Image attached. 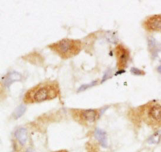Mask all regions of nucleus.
I'll return each mask as SVG.
<instances>
[{
  "label": "nucleus",
  "mask_w": 161,
  "mask_h": 152,
  "mask_svg": "<svg viewBox=\"0 0 161 152\" xmlns=\"http://www.w3.org/2000/svg\"><path fill=\"white\" fill-rule=\"evenodd\" d=\"M60 93L58 83L54 81L44 82L28 90L24 97L26 103H42L54 99Z\"/></svg>",
  "instance_id": "1"
},
{
  "label": "nucleus",
  "mask_w": 161,
  "mask_h": 152,
  "mask_svg": "<svg viewBox=\"0 0 161 152\" xmlns=\"http://www.w3.org/2000/svg\"><path fill=\"white\" fill-rule=\"evenodd\" d=\"M60 58L68 59L77 55L83 48V43L78 40L64 39L49 46Z\"/></svg>",
  "instance_id": "2"
},
{
  "label": "nucleus",
  "mask_w": 161,
  "mask_h": 152,
  "mask_svg": "<svg viewBox=\"0 0 161 152\" xmlns=\"http://www.w3.org/2000/svg\"><path fill=\"white\" fill-rule=\"evenodd\" d=\"M141 108V117L144 122L154 129L161 128V103L149 102Z\"/></svg>",
  "instance_id": "3"
},
{
  "label": "nucleus",
  "mask_w": 161,
  "mask_h": 152,
  "mask_svg": "<svg viewBox=\"0 0 161 152\" xmlns=\"http://www.w3.org/2000/svg\"><path fill=\"white\" fill-rule=\"evenodd\" d=\"M73 117L82 124H92L98 120L99 112L97 110H73Z\"/></svg>",
  "instance_id": "4"
},
{
  "label": "nucleus",
  "mask_w": 161,
  "mask_h": 152,
  "mask_svg": "<svg viewBox=\"0 0 161 152\" xmlns=\"http://www.w3.org/2000/svg\"><path fill=\"white\" fill-rule=\"evenodd\" d=\"M116 55L119 69L126 68L127 62L130 58V52L123 45H118L116 48Z\"/></svg>",
  "instance_id": "5"
},
{
  "label": "nucleus",
  "mask_w": 161,
  "mask_h": 152,
  "mask_svg": "<svg viewBox=\"0 0 161 152\" xmlns=\"http://www.w3.org/2000/svg\"><path fill=\"white\" fill-rule=\"evenodd\" d=\"M144 27L149 32L161 33V14L149 17L145 21Z\"/></svg>",
  "instance_id": "6"
},
{
  "label": "nucleus",
  "mask_w": 161,
  "mask_h": 152,
  "mask_svg": "<svg viewBox=\"0 0 161 152\" xmlns=\"http://www.w3.org/2000/svg\"><path fill=\"white\" fill-rule=\"evenodd\" d=\"M94 136L99 144H101V147H108V141H107V136H106V132L100 129H97L94 132Z\"/></svg>",
  "instance_id": "7"
},
{
  "label": "nucleus",
  "mask_w": 161,
  "mask_h": 152,
  "mask_svg": "<svg viewBox=\"0 0 161 152\" xmlns=\"http://www.w3.org/2000/svg\"><path fill=\"white\" fill-rule=\"evenodd\" d=\"M21 80V75H20L19 73L18 72H11L10 74H8L7 76L6 77L5 81H4V85H5L6 88H9V87L13 84V82L15 81H18Z\"/></svg>",
  "instance_id": "8"
},
{
  "label": "nucleus",
  "mask_w": 161,
  "mask_h": 152,
  "mask_svg": "<svg viewBox=\"0 0 161 152\" xmlns=\"http://www.w3.org/2000/svg\"><path fill=\"white\" fill-rule=\"evenodd\" d=\"M15 136L18 139L21 145H25L28 140V133H27V130L24 128H20L18 129L15 132Z\"/></svg>",
  "instance_id": "9"
},
{
  "label": "nucleus",
  "mask_w": 161,
  "mask_h": 152,
  "mask_svg": "<svg viewBox=\"0 0 161 152\" xmlns=\"http://www.w3.org/2000/svg\"><path fill=\"white\" fill-rule=\"evenodd\" d=\"M26 110V107L24 105H20L15 110V111L13 113V117L15 119H18L19 117L22 116L23 114H25V112Z\"/></svg>",
  "instance_id": "10"
},
{
  "label": "nucleus",
  "mask_w": 161,
  "mask_h": 152,
  "mask_svg": "<svg viewBox=\"0 0 161 152\" xmlns=\"http://www.w3.org/2000/svg\"><path fill=\"white\" fill-rule=\"evenodd\" d=\"M131 72L134 75H135V76H141V75H144L145 73L143 71H141L140 69L137 68H131Z\"/></svg>",
  "instance_id": "11"
},
{
  "label": "nucleus",
  "mask_w": 161,
  "mask_h": 152,
  "mask_svg": "<svg viewBox=\"0 0 161 152\" xmlns=\"http://www.w3.org/2000/svg\"><path fill=\"white\" fill-rule=\"evenodd\" d=\"M97 83V81H94V82H93V83H91V84H84V85H83V86H81L79 88V91H84V90H86V88H91V86H93V85H94V84Z\"/></svg>",
  "instance_id": "12"
},
{
  "label": "nucleus",
  "mask_w": 161,
  "mask_h": 152,
  "mask_svg": "<svg viewBox=\"0 0 161 152\" xmlns=\"http://www.w3.org/2000/svg\"><path fill=\"white\" fill-rule=\"evenodd\" d=\"M54 152H68L66 150H60V151H54Z\"/></svg>",
  "instance_id": "13"
},
{
  "label": "nucleus",
  "mask_w": 161,
  "mask_h": 152,
  "mask_svg": "<svg viewBox=\"0 0 161 152\" xmlns=\"http://www.w3.org/2000/svg\"><path fill=\"white\" fill-rule=\"evenodd\" d=\"M26 152H36V151H34V150H32V149H28Z\"/></svg>",
  "instance_id": "14"
},
{
  "label": "nucleus",
  "mask_w": 161,
  "mask_h": 152,
  "mask_svg": "<svg viewBox=\"0 0 161 152\" xmlns=\"http://www.w3.org/2000/svg\"><path fill=\"white\" fill-rule=\"evenodd\" d=\"M158 69V71L160 72V73H161V66H159L158 69Z\"/></svg>",
  "instance_id": "15"
}]
</instances>
